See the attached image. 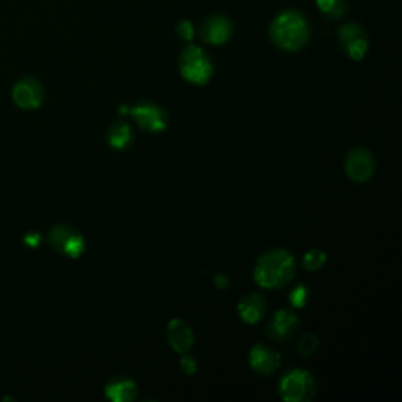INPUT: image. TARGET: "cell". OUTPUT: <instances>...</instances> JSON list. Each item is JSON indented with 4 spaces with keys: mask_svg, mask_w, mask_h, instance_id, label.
I'll use <instances>...</instances> for the list:
<instances>
[{
    "mask_svg": "<svg viewBox=\"0 0 402 402\" xmlns=\"http://www.w3.org/2000/svg\"><path fill=\"white\" fill-rule=\"evenodd\" d=\"M239 316L247 324H257L266 313V300L261 294L252 292L240 300L238 306Z\"/></svg>",
    "mask_w": 402,
    "mask_h": 402,
    "instance_id": "9a60e30c",
    "label": "cell"
},
{
    "mask_svg": "<svg viewBox=\"0 0 402 402\" xmlns=\"http://www.w3.org/2000/svg\"><path fill=\"white\" fill-rule=\"evenodd\" d=\"M308 299H310V290H308L305 285H299L297 287H294L290 294L291 305L296 306V308L305 306Z\"/></svg>",
    "mask_w": 402,
    "mask_h": 402,
    "instance_id": "ffe728a7",
    "label": "cell"
},
{
    "mask_svg": "<svg viewBox=\"0 0 402 402\" xmlns=\"http://www.w3.org/2000/svg\"><path fill=\"white\" fill-rule=\"evenodd\" d=\"M374 157L371 151L363 146H357V148L351 150L347 153L344 160V169L347 176L357 183H365L370 179L374 173Z\"/></svg>",
    "mask_w": 402,
    "mask_h": 402,
    "instance_id": "ba28073f",
    "label": "cell"
},
{
    "mask_svg": "<svg viewBox=\"0 0 402 402\" xmlns=\"http://www.w3.org/2000/svg\"><path fill=\"white\" fill-rule=\"evenodd\" d=\"M318 347H319V338L314 337L311 333L304 335L297 344V349L302 357H310V355L318 351Z\"/></svg>",
    "mask_w": 402,
    "mask_h": 402,
    "instance_id": "d6986e66",
    "label": "cell"
},
{
    "mask_svg": "<svg viewBox=\"0 0 402 402\" xmlns=\"http://www.w3.org/2000/svg\"><path fill=\"white\" fill-rule=\"evenodd\" d=\"M167 337L173 351L178 354H187L193 344V332L190 325L181 319L170 320L169 328H167Z\"/></svg>",
    "mask_w": 402,
    "mask_h": 402,
    "instance_id": "4fadbf2b",
    "label": "cell"
},
{
    "mask_svg": "<svg viewBox=\"0 0 402 402\" xmlns=\"http://www.w3.org/2000/svg\"><path fill=\"white\" fill-rule=\"evenodd\" d=\"M13 100L21 109H37L44 100V89L39 80L25 77L13 89Z\"/></svg>",
    "mask_w": 402,
    "mask_h": 402,
    "instance_id": "30bf717a",
    "label": "cell"
},
{
    "mask_svg": "<svg viewBox=\"0 0 402 402\" xmlns=\"http://www.w3.org/2000/svg\"><path fill=\"white\" fill-rule=\"evenodd\" d=\"M338 39L341 48H343L344 53L352 60H361L368 52V35L366 30L357 22H349L341 25L338 30Z\"/></svg>",
    "mask_w": 402,
    "mask_h": 402,
    "instance_id": "8992f818",
    "label": "cell"
},
{
    "mask_svg": "<svg viewBox=\"0 0 402 402\" xmlns=\"http://www.w3.org/2000/svg\"><path fill=\"white\" fill-rule=\"evenodd\" d=\"M316 393V384L310 372L292 370L280 382V394L287 402L310 401Z\"/></svg>",
    "mask_w": 402,
    "mask_h": 402,
    "instance_id": "277c9868",
    "label": "cell"
},
{
    "mask_svg": "<svg viewBox=\"0 0 402 402\" xmlns=\"http://www.w3.org/2000/svg\"><path fill=\"white\" fill-rule=\"evenodd\" d=\"M214 283L219 287V290H226L228 287V278L225 275H216L214 278Z\"/></svg>",
    "mask_w": 402,
    "mask_h": 402,
    "instance_id": "603a6c76",
    "label": "cell"
},
{
    "mask_svg": "<svg viewBox=\"0 0 402 402\" xmlns=\"http://www.w3.org/2000/svg\"><path fill=\"white\" fill-rule=\"evenodd\" d=\"M325 253L319 249H311L305 253L304 257V267L308 271H318L325 263Z\"/></svg>",
    "mask_w": 402,
    "mask_h": 402,
    "instance_id": "ac0fdd59",
    "label": "cell"
},
{
    "mask_svg": "<svg viewBox=\"0 0 402 402\" xmlns=\"http://www.w3.org/2000/svg\"><path fill=\"white\" fill-rule=\"evenodd\" d=\"M281 363V355L266 344H254L250 349V366L254 371L269 376L277 371Z\"/></svg>",
    "mask_w": 402,
    "mask_h": 402,
    "instance_id": "7c38bea8",
    "label": "cell"
},
{
    "mask_svg": "<svg viewBox=\"0 0 402 402\" xmlns=\"http://www.w3.org/2000/svg\"><path fill=\"white\" fill-rule=\"evenodd\" d=\"M181 76L190 84L205 85L212 76V62L207 53L195 44H189L179 57Z\"/></svg>",
    "mask_w": 402,
    "mask_h": 402,
    "instance_id": "3957f363",
    "label": "cell"
},
{
    "mask_svg": "<svg viewBox=\"0 0 402 402\" xmlns=\"http://www.w3.org/2000/svg\"><path fill=\"white\" fill-rule=\"evenodd\" d=\"M176 33L179 38H183L184 41H190V39L195 37V30H193V25L190 21H181L176 27Z\"/></svg>",
    "mask_w": 402,
    "mask_h": 402,
    "instance_id": "44dd1931",
    "label": "cell"
},
{
    "mask_svg": "<svg viewBox=\"0 0 402 402\" xmlns=\"http://www.w3.org/2000/svg\"><path fill=\"white\" fill-rule=\"evenodd\" d=\"M296 273V261L286 250H271L258 259L254 267V280L266 290H278L292 280Z\"/></svg>",
    "mask_w": 402,
    "mask_h": 402,
    "instance_id": "7a4b0ae2",
    "label": "cell"
},
{
    "mask_svg": "<svg viewBox=\"0 0 402 402\" xmlns=\"http://www.w3.org/2000/svg\"><path fill=\"white\" fill-rule=\"evenodd\" d=\"M107 137H109V143L112 148L124 150L132 143L134 134H132L129 124H126L123 122H117L109 127V134H107Z\"/></svg>",
    "mask_w": 402,
    "mask_h": 402,
    "instance_id": "2e32d148",
    "label": "cell"
},
{
    "mask_svg": "<svg viewBox=\"0 0 402 402\" xmlns=\"http://www.w3.org/2000/svg\"><path fill=\"white\" fill-rule=\"evenodd\" d=\"M316 5L319 11L332 21H337L346 16L347 13V4L346 0H316Z\"/></svg>",
    "mask_w": 402,
    "mask_h": 402,
    "instance_id": "e0dca14e",
    "label": "cell"
},
{
    "mask_svg": "<svg viewBox=\"0 0 402 402\" xmlns=\"http://www.w3.org/2000/svg\"><path fill=\"white\" fill-rule=\"evenodd\" d=\"M271 39L277 48L296 52L310 39V24L306 18L297 10H286L273 19L271 25Z\"/></svg>",
    "mask_w": 402,
    "mask_h": 402,
    "instance_id": "6da1fadb",
    "label": "cell"
},
{
    "mask_svg": "<svg viewBox=\"0 0 402 402\" xmlns=\"http://www.w3.org/2000/svg\"><path fill=\"white\" fill-rule=\"evenodd\" d=\"M299 327V318L290 310H280L269 319L266 325V335L271 339L285 341L296 333Z\"/></svg>",
    "mask_w": 402,
    "mask_h": 402,
    "instance_id": "8fae6325",
    "label": "cell"
},
{
    "mask_svg": "<svg viewBox=\"0 0 402 402\" xmlns=\"http://www.w3.org/2000/svg\"><path fill=\"white\" fill-rule=\"evenodd\" d=\"M181 370H183L187 376H193L197 372V361L190 355H184L181 360Z\"/></svg>",
    "mask_w": 402,
    "mask_h": 402,
    "instance_id": "7402d4cb",
    "label": "cell"
},
{
    "mask_svg": "<svg viewBox=\"0 0 402 402\" xmlns=\"http://www.w3.org/2000/svg\"><path fill=\"white\" fill-rule=\"evenodd\" d=\"M233 21L225 15H212L205 19L201 24L200 35L205 43L212 46H220L226 43L233 35Z\"/></svg>",
    "mask_w": 402,
    "mask_h": 402,
    "instance_id": "9c48e42d",
    "label": "cell"
},
{
    "mask_svg": "<svg viewBox=\"0 0 402 402\" xmlns=\"http://www.w3.org/2000/svg\"><path fill=\"white\" fill-rule=\"evenodd\" d=\"M25 242H27V244H32V247H35V245L39 244V236H38V234H35V233L29 234V236L25 238Z\"/></svg>",
    "mask_w": 402,
    "mask_h": 402,
    "instance_id": "cb8c5ba5",
    "label": "cell"
},
{
    "mask_svg": "<svg viewBox=\"0 0 402 402\" xmlns=\"http://www.w3.org/2000/svg\"><path fill=\"white\" fill-rule=\"evenodd\" d=\"M105 396L115 402H131L137 398V385L129 377L118 376L105 385Z\"/></svg>",
    "mask_w": 402,
    "mask_h": 402,
    "instance_id": "5bb4252c",
    "label": "cell"
},
{
    "mask_svg": "<svg viewBox=\"0 0 402 402\" xmlns=\"http://www.w3.org/2000/svg\"><path fill=\"white\" fill-rule=\"evenodd\" d=\"M134 119L143 131L160 132L165 131L169 118L162 107L153 100H140V103L131 110Z\"/></svg>",
    "mask_w": 402,
    "mask_h": 402,
    "instance_id": "52a82bcc",
    "label": "cell"
},
{
    "mask_svg": "<svg viewBox=\"0 0 402 402\" xmlns=\"http://www.w3.org/2000/svg\"><path fill=\"white\" fill-rule=\"evenodd\" d=\"M49 244L56 252L70 258H79L85 250L82 234L70 225H56L49 231Z\"/></svg>",
    "mask_w": 402,
    "mask_h": 402,
    "instance_id": "5b68a950",
    "label": "cell"
}]
</instances>
